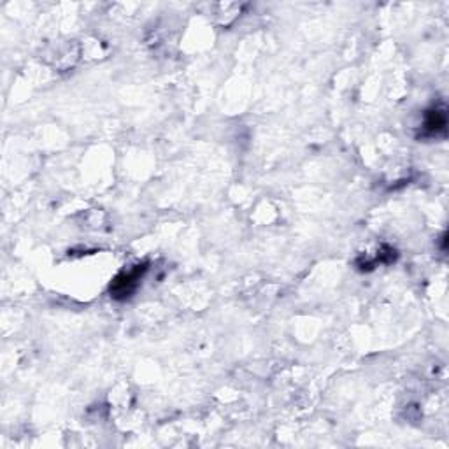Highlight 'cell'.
<instances>
[{
    "label": "cell",
    "instance_id": "cell-1",
    "mask_svg": "<svg viewBox=\"0 0 449 449\" xmlns=\"http://www.w3.org/2000/svg\"><path fill=\"white\" fill-rule=\"evenodd\" d=\"M146 269L148 267L143 263V265H135L134 269L127 270V272H121L116 279L112 281L111 297L118 300L128 299L139 286V281L144 276Z\"/></svg>",
    "mask_w": 449,
    "mask_h": 449
},
{
    "label": "cell",
    "instance_id": "cell-2",
    "mask_svg": "<svg viewBox=\"0 0 449 449\" xmlns=\"http://www.w3.org/2000/svg\"><path fill=\"white\" fill-rule=\"evenodd\" d=\"M446 130V112L444 109H432L425 118V132L427 135H437Z\"/></svg>",
    "mask_w": 449,
    "mask_h": 449
}]
</instances>
